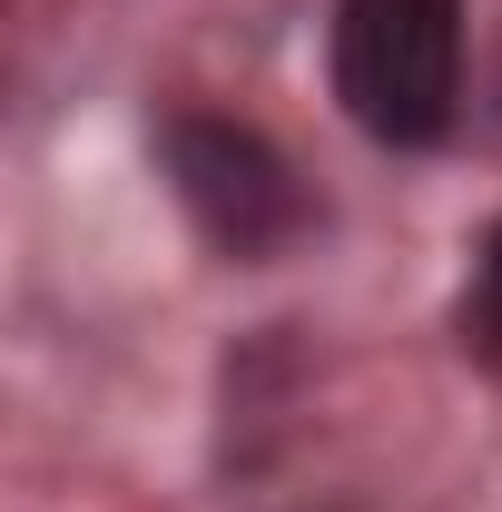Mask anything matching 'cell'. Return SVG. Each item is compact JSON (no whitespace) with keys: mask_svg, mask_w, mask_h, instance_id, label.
<instances>
[{"mask_svg":"<svg viewBox=\"0 0 502 512\" xmlns=\"http://www.w3.org/2000/svg\"><path fill=\"white\" fill-rule=\"evenodd\" d=\"M335 99L384 148H434L463 99V0H345Z\"/></svg>","mask_w":502,"mask_h":512,"instance_id":"6da1fadb","label":"cell"},{"mask_svg":"<svg viewBox=\"0 0 502 512\" xmlns=\"http://www.w3.org/2000/svg\"><path fill=\"white\" fill-rule=\"evenodd\" d=\"M158 158H168V188L197 227L227 256H266L306 227V188L286 178V158L237 119H207V109H178L158 128Z\"/></svg>","mask_w":502,"mask_h":512,"instance_id":"7a4b0ae2","label":"cell"},{"mask_svg":"<svg viewBox=\"0 0 502 512\" xmlns=\"http://www.w3.org/2000/svg\"><path fill=\"white\" fill-rule=\"evenodd\" d=\"M463 355H473L483 375H502V227L483 237L473 286H463Z\"/></svg>","mask_w":502,"mask_h":512,"instance_id":"3957f363","label":"cell"}]
</instances>
